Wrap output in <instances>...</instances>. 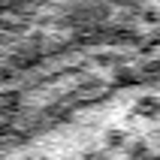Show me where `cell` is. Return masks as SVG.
I'll list each match as a JSON object with an SVG mask.
<instances>
[{
  "label": "cell",
  "mask_w": 160,
  "mask_h": 160,
  "mask_svg": "<svg viewBox=\"0 0 160 160\" xmlns=\"http://www.w3.org/2000/svg\"><path fill=\"white\" fill-rule=\"evenodd\" d=\"M106 145L112 148V151L127 148V133H124V130H109V133H106Z\"/></svg>",
  "instance_id": "3"
},
{
  "label": "cell",
  "mask_w": 160,
  "mask_h": 160,
  "mask_svg": "<svg viewBox=\"0 0 160 160\" xmlns=\"http://www.w3.org/2000/svg\"><path fill=\"white\" fill-rule=\"evenodd\" d=\"M136 115H142V118H157L160 115V97H139L136 100V106H133Z\"/></svg>",
  "instance_id": "1"
},
{
  "label": "cell",
  "mask_w": 160,
  "mask_h": 160,
  "mask_svg": "<svg viewBox=\"0 0 160 160\" xmlns=\"http://www.w3.org/2000/svg\"><path fill=\"white\" fill-rule=\"evenodd\" d=\"M151 160H160V154H154V157H151Z\"/></svg>",
  "instance_id": "5"
},
{
  "label": "cell",
  "mask_w": 160,
  "mask_h": 160,
  "mask_svg": "<svg viewBox=\"0 0 160 160\" xmlns=\"http://www.w3.org/2000/svg\"><path fill=\"white\" fill-rule=\"evenodd\" d=\"M82 160H109V154L106 151H94V148H91V151L82 154Z\"/></svg>",
  "instance_id": "4"
},
{
  "label": "cell",
  "mask_w": 160,
  "mask_h": 160,
  "mask_svg": "<svg viewBox=\"0 0 160 160\" xmlns=\"http://www.w3.org/2000/svg\"><path fill=\"white\" fill-rule=\"evenodd\" d=\"M151 148L145 142H133V145H127V160H151Z\"/></svg>",
  "instance_id": "2"
}]
</instances>
